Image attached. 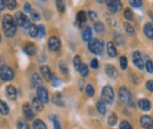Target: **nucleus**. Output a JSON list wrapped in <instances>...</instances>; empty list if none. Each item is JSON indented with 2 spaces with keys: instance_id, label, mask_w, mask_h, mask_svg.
<instances>
[{
  "instance_id": "nucleus-1",
  "label": "nucleus",
  "mask_w": 153,
  "mask_h": 129,
  "mask_svg": "<svg viewBox=\"0 0 153 129\" xmlns=\"http://www.w3.org/2000/svg\"><path fill=\"white\" fill-rule=\"evenodd\" d=\"M2 29L5 35L8 38H12L17 33V24L14 19L12 18L10 14H6L2 20Z\"/></svg>"
},
{
  "instance_id": "nucleus-2",
  "label": "nucleus",
  "mask_w": 153,
  "mask_h": 129,
  "mask_svg": "<svg viewBox=\"0 0 153 129\" xmlns=\"http://www.w3.org/2000/svg\"><path fill=\"white\" fill-rule=\"evenodd\" d=\"M102 47H104L102 41H100L98 39H91L90 42H88L90 52L93 53V54H97V55H100L102 53Z\"/></svg>"
},
{
  "instance_id": "nucleus-3",
  "label": "nucleus",
  "mask_w": 153,
  "mask_h": 129,
  "mask_svg": "<svg viewBox=\"0 0 153 129\" xmlns=\"http://www.w3.org/2000/svg\"><path fill=\"white\" fill-rule=\"evenodd\" d=\"M14 21L16 24L22 27V28H30L31 26V22H30V19L27 18L22 12H17L16 15H14Z\"/></svg>"
},
{
  "instance_id": "nucleus-4",
  "label": "nucleus",
  "mask_w": 153,
  "mask_h": 129,
  "mask_svg": "<svg viewBox=\"0 0 153 129\" xmlns=\"http://www.w3.org/2000/svg\"><path fill=\"white\" fill-rule=\"evenodd\" d=\"M101 97H102V101L106 102V103H112L113 100H114V92L112 89L111 86H105L102 88V92H101Z\"/></svg>"
},
{
  "instance_id": "nucleus-5",
  "label": "nucleus",
  "mask_w": 153,
  "mask_h": 129,
  "mask_svg": "<svg viewBox=\"0 0 153 129\" xmlns=\"http://www.w3.org/2000/svg\"><path fill=\"white\" fill-rule=\"evenodd\" d=\"M0 77L4 81H11L14 79V72L8 66H1L0 67Z\"/></svg>"
},
{
  "instance_id": "nucleus-6",
  "label": "nucleus",
  "mask_w": 153,
  "mask_h": 129,
  "mask_svg": "<svg viewBox=\"0 0 153 129\" xmlns=\"http://www.w3.org/2000/svg\"><path fill=\"white\" fill-rule=\"evenodd\" d=\"M121 2L118 1V0H111V1H107V8L110 10L111 13H117L121 10Z\"/></svg>"
},
{
  "instance_id": "nucleus-7",
  "label": "nucleus",
  "mask_w": 153,
  "mask_h": 129,
  "mask_svg": "<svg viewBox=\"0 0 153 129\" xmlns=\"http://www.w3.org/2000/svg\"><path fill=\"white\" fill-rule=\"evenodd\" d=\"M119 99L123 103H127L131 99V95H130V92L127 91L126 87H120L119 88Z\"/></svg>"
},
{
  "instance_id": "nucleus-8",
  "label": "nucleus",
  "mask_w": 153,
  "mask_h": 129,
  "mask_svg": "<svg viewBox=\"0 0 153 129\" xmlns=\"http://www.w3.org/2000/svg\"><path fill=\"white\" fill-rule=\"evenodd\" d=\"M37 97L42 102V103H47L48 102V92L44 88V87H39L37 89Z\"/></svg>"
},
{
  "instance_id": "nucleus-9",
  "label": "nucleus",
  "mask_w": 153,
  "mask_h": 129,
  "mask_svg": "<svg viewBox=\"0 0 153 129\" xmlns=\"http://www.w3.org/2000/svg\"><path fill=\"white\" fill-rule=\"evenodd\" d=\"M48 48L53 52H57L60 49V40L57 37H51L48 39Z\"/></svg>"
},
{
  "instance_id": "nucleus-10",
  "label": "nucleus",
  "mask_w": 153,
  "mask_h": 129,
  "mask_svg": "<svg viewBox=\"0 0 153 129\" xmlns=\"http://www.w3.org/2000/svg\"><path fill=\"white\" fill-rule=\"evenodd\" d=\"M140 125L143 126V128H145V129H152L153 128L152 117H150V116H147V115L141 116V119H140Z\"/></svg>"
},
{
  "instance_id": "nucleus-11",
  "label": "nucleus",
  "mask_w": 153,
  "mask_h": 129,
  "mask_svg": "<svg viewBox=\"0 0 153 129\" xmlns=\"http://www.w3.org/2000/svg\"><path fill=\"white\" fill-rule=\"evenodd\" d=\"M22 111H24V115L27 120H33L34 119V113L32 107L30 106V103H24L22 106Z\"/></svg>"
},
{
  "instance_id": "nucleus-12",
  "label": "nucleus",
  "mask_w": 153,
  "mask_h": 129,
  "mask_svg": "<svg viewBox=\"0 0 153 129\" xmlns=\"http://www.w3.org/2000/svg\"><path fill=\"white\" fill-rule=\"evenodd\" d=\"M133 62L137 68H139V69L144 68V60H143L141 54L139 52H134L133 53Z\"/></svg>"
},
{
  "instance_id": "nucleus-13",
  "label": "nucleus",
  "mask_w": 153,
  "mask_h": 129,
  "mask_svg": "<svg viewBox=\"0 0 153 129\" xmlns=\"http://www.w3.org/2000/svg\"><path fill=\"white\" fill-rule=\"evenodd\" d=\"M105 72L107 74V76L111 77V79H115L118 76V71L113 65H106L105 66Z\"/></svg>"
},
{
  "instance_id": "nucleus-14",
  "label": "nucleus",
  "mask_w": 153,
  "mask_h": 129,
  "mask_svg": "<svg viewBox=\"0 0 153 129\" xmlns=\"http://www.w3.org/2000/svg\"><path fill=\"white\" fill-rule=\"evenodd\" d=\"M24 51H25V53H26L27 55H34V54L37 53V47H36L34 43L27 42V43L24 46Z\"/></svg>"
},
{
  "instance_id": "nucleus-15",
  "label": "nucleus",
  "mask_w": 153,
  "mask_h": 129,
  "mask_svg": "<svg viewBox=\"0 0 153 129\" xmlns=\"http://www.w3.org/2000/svg\"><path fill=\"white\" fill-rule=\"evenodd\" d=\"M138 107H139L141 111H147L151 109V102H150L149 100H146V99L139 100V102H138Z\"/></svg>"
},
{
  "instance_id": "nucleus-16",
  "label": "nucleus",
  "mask_w": 153,
  "mask_h": 129,
  "mask_svg": "<svg viewBox=\"0 0 153 129\" xmlns=\"http://www.w3.org/2000/svg\"><path fill=\"white\" fill-rule=\"evenodd\" d=\"M40 72H41V75L44 76L45 80H47V81L51 80L52 73H51V69H50L47 66H41V67H40Z\"/></svg>"
},
{
  "instance_id": "nucleus-17",
  "label": "nucleus",
  "mask_w": 153,
  "mask_h": 129,
  "mask_svg": "<svg viewBox=\"0 0 153 129\" xmlns=\"http://www.w3.org/2000/svg\"><path fill=\"white\" fill-rule=\"evenodd\" d=\"M32 86L36 87V88L42 87V80H41V77L39 76V74L34 73L32 75Z\"/></svg>"
},
{
  "instance_id": "nucleus-18",
  "label": "nucleus",
  "mask_w": 153,
  "mask_h": 129,
  "mask_svg": "<svg viewBox=\"0 0 153 129\" xmlns=\"http://www.w3.org/2000/svg\"><path fill=\"white\" fill-rule=\"evenodd\" d=\"M6 93H7V96L11 100H16L17 99V89H16L14 86H7L6 87Z\"/></svg>"
},
{
  "instance_id": "nucleus-19",
  "label": "nucleus",
  "mask_w": 153,
  "mask_h": 129,
  "mask_svg": "<svg viewBox=\"0 0 153 129\" xmlns=\"http://www.w3.org/2000/svg\"><path fill=\"white\" fill-rule=\"evenodd\" d=\"M106 49H107V54L111 56V57L117 56V49H115L114 43H113L112 41L107 42V45H106Z\"/></svg>"
},
{
  "instance_id": "nucleus-20",
  "label": "nucleus",
  "mask_w": 153,
  "mask_h": 129,
  "mask_svg": "<svg viewBox=\"0 0 153 129\" xmlns=\"http://www.w3.org/2000/svg\"><path fill=\"white\" fill-rule=\"evenodd\" d=\"M82 39H84V41H86V42H90V40L92 39V29H91V27H85L84 28V31H82Z\"/></svg>"
},
{
  "instance_id": "nucleus-21",
  "label": "nucleus",
  "mask_w": 153,
  "mask_h": 129,
  "mask_svg": "<svg viewBox=\"0 0 153 129\" xmlns=\"http://www.w3.org/2000/svg\"><path fill=\"white\" fill-rule=\"evenodd\" d=\"M145 35L150 39H153V24H146L144 27Z\"/></svg>"
},
{
  "instance_id": "nucleus-22",
  "label": "nucleus",
  "mask_w": 153,
  "mask_h": 129,
  "mask_svg": "<svg viewBox=\"0 0 153 129\" xmlns=\"http://www.w3.org/2000/svg\"><path fill=\"white\" fill-rule=\"evenodd\" d=\"M32 107H33L37 111H42V108H44L42 102L39 100L38 97H34V99L32 100Z\"/></svg>"
},
{
  "instance_id": "nucleus-23",
  "label": "nucleus",
  "mask_w": 153,
  "mask_h": 129,
  "mask_svg": "<svg viewBox=\"0 0 153 129\" xmlns=\"http://www.w3.org/2000/svg\"><path fill=\"white\" fill-rule=\"evenodd\" d=\"M53 102L57 105V106H59V107H64V100H62V97H61V94L60 93H56L54 95H53Z\"/></svg>"
},
{
  "instance_id": "nucleus-24",
  "label": "nucleus",
  "mask_w": 153,
  "mask_h": 129,
  "mask_svg": "<svg viewBox=\"0 0 153 129\" xmlns=\"http://www.w3.org/2000/svg\"><path fill=\"white\" fill-rule=\"evenodd\" d=\"M86 13L84 12V11H80V12H78V14H76V21H78V24L79 25H82V24H85L86 22Z\"/></svg>"
},
{
  "instance_id": "nucleus-25",
  "label": "nucleus",
  "mask_w": 153,
  "mask_h": 129,
  "mask_svg": "<svg viewBox=\"0 0 153 129\" xmlns=\"http://www.w3.org/2000/svg\"><path fill=\"white\" fill-rule=\"evenodd\" d=\"M97 109H98V111L100 113V114H105L106 113V103L102 101V100H100V101H98L97 102Z\"/></svg>"
},
{
  "instance_id": "nucleus-26",
  "label": "nucleus",
  "mask_w": 153,
  "mask_h": 129,
  "mask_svg": "<svg viewBox=\"0 0 153 129\" xmlns=\"http://www.w3.org/2000/svg\"><path fill=\"white\" fill-rule=\"evenodd\" d=\"M33 129H47L46 125L41 120H34L33 121Z\"/></svg>"
},
{
  "instance_id": "nucleus-27",
  "label": "nucleus",
  "mask_w": 153,
  "mask_h": 129,
  "mask_svg": "<svg viewBox=\"0 0 153 129\" xmlns=\"http://www.w3.org/2000/svg\"><path fill=\"white\" fill-rule=\"evenodd\" d=\"M8 111H10V108H8L7 103L4 102L2 100H0V113L2 115H6V114H8Z\"/></svg>"
},
{
  "instance_id": "nucleus-28",
  "label": "nucleus",
  "mask_w": 153,
  "mask_h": 129,
  "mask_svg": "<svg viewBox=\"0 0 153 129\" xmlns=\"http://www.w3.org/2000/svg\"><path fill=\"white\" fill-rule=\"evenodd\" d=\"M117 121H118V116H117V114L112 113V114L108 116V120H107L108 125H110V126H115V125H117Z\"/></svg>"
},
{
  "instance_id": "nucleus-29",
  "label": "nucleus",
  "mask_w": 153,
  "mask_h": 129,
  "mask_svg": "<svg viewBox=\"0 0 153 129\" xmlns=\"http://www.w3.org/2000/svg\"><path fill=\"white\" fill-rule=\"evenodd\" d=\"M28 31H30V37L36 38L38 35V27L36 25H31L30 28H28Z\"/></svg>"
},
{
  "instance_id": "nucleus-30",
  "label": "nucleus",
  "mask_w": 153,
  "mask_h": 129,
  "mask_svg": "<svg viewBox=\"0 0 153 129\" xmlns=\"http://www.w3.org/2000/svg\"><path fill=\"white\" fill-rule=\"evenodd\" d=\"M5 5L7 6L8 10H14L17 7V1L16 0H6L5 1Z\"/></svg>"
},
{
  "instance_id": "nucleus-31",
  "label": "nucleus",
  "mask_w": 153,
  "mask_h": 129,
  "mask_svg": "<svg viewBox=\"0 0 153 129\" xmlns=\"http://www.w3.org/2000/svg\"><path fill=\"white\" fill-rule=\"evenodd\" d=\"M94 29H96V32H98V33H102L104 29H105V26H104L102 22L97 21L96 24H94Z\"/></svg>"
},
{
  "instance_id": "nucleus-32",
  "label": "nucleus",
  "mask_w": 153,
  "mask_h": 129,
  "mask_svg": "<svg viewBox=\"0 0 153 129\" xmlns=\"http://www.w3.org/2000/svg\"><path fill=\"white\" fill-rule=\"evenodd\" d=\"M79 72H80V74L82 76H87L88 75V68H87V66L85 63H81V66L79 68Z\"/></svg>"
},
{
  "instance_id": "nucleus-33",
  "label": "nucleus",
  "mask_w": 153,
  "mask_h": 129,
  "mask_svg": "<svg viewBox=\"0 0 153 129\" xmlns=\"http://www.w3.org/2000/svg\"><path fill=\"white\" fill-rule=\"evenodd\" d=\"M124 28H125V31H126L130 35H133L134 34V28L128 24V22H125V24H124Z\"/></svg>"
},
{
  "instance_id": "nucleus-34",
  "label": "nucleus",
  "mask_w": 153,
  "mask_h": 129,
  "mask_svg": "<svg viewBox=\"0 0 153 129\" xmlns=\"http://www.w3.org/2000/svg\"><path fill=\"white\" fill-rule=\"evenodd\" d=\"M73 65H74V68L79 71V68H80V66H81V60H80V56L79 55L74 56V59H73Z\"/></svg>"
},
{
  "instance_id": "nucleus-35",
  "label": "nucleus",
  "mask_w": 153,
  "mask_h": 129,
  "mask_svg": "<svg viewBox=\"0 0 153 129\" xmlns=\"http://www.w3.org/2000/svg\"><path fill=\"white\" fill-rule=\"evenodd\" d=\"M124 17L127 19V20H132L133 19V12L130 10V8H126L124 11Z\"/></svg>"
},
{
  "instance_id": "nucleus-36",
  "label": "nucleus",
  "mask_w": 153,
  "mask_h": 129,
  "mask_svg": "<svg viewBox=\"0 0 153 129\" xmlns=\"http://www.w3.org/2000/svg\"><path fill=\"white\" fill-rule=\"evenodd\" d=\"M120 67H121L123 71H125L127 68V59H126V56H121L120 57Z\"/></svg>"
},
{
  "instance_id": "nucleus-37",
  "label": "nucleus",
  "mask_w": 153,
  "mask_h": 129,
  "mask_svg": "<svg viewBox=\"0 0 153 129\" xmlns=\"http://www.w3.org/2000/svg\"><path fill=\"white\" fill-rule=\"evenodd\" d=\"M86 94H87L88 96H93V95H94V88H93L92 85H87V86H86Z\"/></svg>"
},
{
  "instance_id": "nucleus-38",
  "label": "nucleus",
  "mask_w": 153,
  "mask_h": 129,
  "mask_svg": "<svg viewBox=\"0 0 153 129\" xmlns=\"http://www.w3.org/2000/svg\"><path fill=\"white\" fill-rule=\"evenodd\" d=\"M57 8L60 13H64V11H65V4H64V1H57Z\"/></svg>"
},
{
  "instance_id": "nucleus-39",
  "label": "nucleus",
  "mask_w": 153,
  "mask_h": 129,
  "mask_svg": "<svg viewBox=\"0 0 153 129\" xmlns=\"http://www.w3.org/2000/svg\"><path fill=\"white\" fill-rule=\"evenodd\" d=\"M145 66H146V71H147L149 73H153V63L151 60H147Z\"/></svg>"
},
{
  "instance_id": "nucleus-40",
  "label": "nucleus",
  "mask_w": 153,
  "mask_h": 129,
  "mask_svg": "<svg viewBox=\"0 0 153 129\" xmlns=\"http://www.w3.org/2000/svg\"><path fill=\"white\" fill-rule=\"evenodd\" d=\"M18 129H30V126L26 123V122H24V121H18Z\"/></svg>"
},
{
  "instance_id": "nucleus-41",
  "label": "nucleus",
  "mask_w": 153,
  "mask_h": 129,
  "mask_svg": "<svg viewBox=\"0 0 153 129\" xmlns=\"http://www.w3.org/2000/svg\"><path fill=\"white\" fill-rule=\"evenodd\" d=\"M51 81H52V85H53V86H59V85H60V80L58 79L57 75H56V74H52Z\"/></svg>"
},
{
  "instance_id": "nucleus-42",
  "label": "nucleus",
  "mask_w": 153,
  "mask_h": 129,
  "mask_svg": "<svg viewBox=\"0 0 153 129\" xmlns=\"http://www.w3.org/2000/svg\"><path fill=\"white\" fill-rule=\"evenodd\" d=\"M120 129H133V128H132V126L127 121H123V122H120Z\"/></svg>"
},
{
  "instance_id": "nucleus-43",
  "label": "nucleus",
  "mask_w": 153,
  "mask_h": 129,
  "mask_svg": "<svg viewBox=\"0 0 153 129\" xmlns=\"http://www.w3.org/2000/svg\"><path fill=\"white\" fill-rule=\"evenodd\" d=\"M130 5L133 7H140L143 5V2L140 0H130Z\"/></svg>"
},
{
  "instance_id": "nucleus-44",
  "label": "nucleus",
  "mask_w": 153,
  "mask_h": 129,
  "mask_svg": "<svg viewBox=\"0 0 153 129\" xmlns=\"http://www.w3.org/2000/svg\"><path fill=\"white\" fill-rule=\"evenodd\" d=\"M45 27L42 26V25H40L38 27V37H40V38H42L44 35H45Z\"/></svg>"
},
{
  "instance_id": "nucleus-45",
  "label": "nucleus",
  "mask_w": 153,
  "mask_h": 129,
  "mask_svg": "<svg viewBox=\"0 0 153 129\" xmlns=\"http://www.w3.org/2000/svg\"><path fill=\"white\" fill-rule=\"evenodd\" d=\"M31 17L33 20H39L40 19V15H39V13L37 11H31Z\"/></svg>"
},
{
  "instance_id": "nucleus-46",
  "label": "nucleus",
  "mask_w": 153,
  "mask_h": 129,
  "mask_svg": "<svg viewBox=\"0 0 153 129\" xmlns=\"http://www.w3.org/2000/svg\"><path fill=\"white\" fill-rule=\"evenodd\" d=\"M146 88H147V91L153 92V81H147L146 82Z\"/></svg>"
},
{
  "instance_id": "nucleus-47",
  "label": "nucleus",
  "mask_w": 153,
  "mask_h": 129,
  "mask_svg": "<svg viewBox=\"0 0 153 129\" xmlns=\"http://www.w3.org/2000/svg\"><path fill=\"white\" fill-rule=\"evenodd\" d=\"M59 66H60V69H61V72H62V73L64 74L68 73V72H67V67H66V65H65V63H62V62H61Z\"/></svg>"
},
{
  "instance_id": "nucleus-48",
  "label": "nucleus",
  "mask_w": 153,
  "mask_h": 129,
  "mask_svg": "<svg viewBox=\"0 0 153 129\" xmlns=\"http://www.w3.org/2000/svg\"><path fill=\"white\" fill-rule=\"evenodd\" d=\"M24 11H25L26 13H31V11H32V10H31V6H30V4H28V2H26V4H25V6H24Z\"/></svg>"
},
{
  "instance_id": "nucleus-49",
  "label": "nucleus",
  "mask_w": 153,
  "mask_h": 129,
  "mask_svg": "<svg viewBox=\"0 0 153 129\" xmlns=\"http://www.w3.org/2000/svg\"><path fill=\"white\" fill-rule=\"evenodd\" d=\"M98 66H99V63H98V60H97V59H93V60L91 61V67L96 69V68H98Z\"/></svg>"
},
{
  "instance_id": "nucleus-50",
  "label": "nucleus",
  "mask_w": 153,
  "mask_h": 129,
  "mask_svg": "<svg viewBox=\"0 0 153 129\" xmlns=\"http://www.w3.org/2000/svg\"><path fill=\"white\" fill-rule=\"evenodd\" d=\"M88 17H90L91 20H97V14L96 12H93V11H90L88 12Z\"/></svg>"
},
{
  "instance_id": "nucleus-51",
  "label": "nucleus",
  "mask_w": 153,
  "mask_h": 129,
  "mask_svg": "<svg viewBox=\"0 0 153 129\" xmlns=\"http://www.w3.org/2000/svg\"><path fill=\"white\" fill-rule=\"evenodd\" d=\"M115 40H118V41H117L118 45H123V43H124V38L121 37V35H120V37L117 35V37H115Z\"/></svg>"
},
{
  "instance_id": "nucleus-52",
  "label": "nucleus",
  "mask_w": 153,
  "mask_h": 129,
  "mask_svg": "<svg viewBox=\"0 0 153 129\" xmlns=\"http://www.w3.org/2000/svg\"><path fill=\"white\" fill-rule=\"evenodd\" d=\"M53 123H54V129H61V125H60L59 120H56V121H53Z\"/></svg>"
},
{
  "instance_id": "nucleus-53",
  "label": "nucleus",
  "mask_w": 153,
  "mask_h": 129,
  "mask_svg": "<svg viewBox=\"0 0 153 129\" xmlns=\"http://www.w3.org/2000/svg\"><path fill=\"white\" fill-rule=\"evenodd\" d=\"M5 1H2V0H0V11H2L4 8H5Z\"/></svg>"
},
{
  "instance_id": "nucleus-54",
  "label": "nucleus",
  "mask_w": 153,
  "mask_h": 129,
  "mask_svg": "<svg viewBox=\"0 0 153 129\" xmlns=\"http://www.w3.org/2000/svg\"><path fill=\"white\" fill-rule=\"evenodd\" d=\"M0 41H1V35H0Z\"/></svg>"
}]
</instances>
